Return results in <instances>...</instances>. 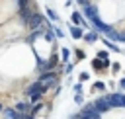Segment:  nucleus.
Listing matches in <instances>:
<instances>
[{
    "instance_id": "obj_12",
    "label": "nucleus",
    "mask_w": 125,
    "mask_h": 119,
    "mask_svg": "<svg viewBox=\"0 0 125 119\" xmlns=\"http://www.w3.org/2000/svg\"><path fill=\"white\" fill-rule=\"evenodd\" d=\"M31 4H33L31 0H18V8H20V10H23V8H29Z\"/></svg>"
},
{
    "instance_id": "obj_8",
    "label": "nucleus",
    "mask_w": 125,
    "mask_h": 119,
    "mask_svg": "<svg viewBox=\"0 0 125 119\" xmlns=\"http://www.w3.org/2000/svg\"><path fill=\"white\" fill-rule=\"evenodd\" d=\"M33 14H35V12L31 10V6H29V8H23V10H20V16L23 18V21H25V23L31 20V16H33Z\"/></svg>"
},
{
    "instance_id": "obj_4",
    "label": "nucleus",
    "mask_w": 125,
    "mask_h": 119,
    "mask_svg": "<svg viewBox=\"0 0 125 119\" xmlns=\"http://www.w3.org/2000/svg\"><path fill=\"white\" fill-rule=\"evenodd\" d=\"M94 105H96V109H98L100 113H104V111H109V109H111V105H109V101L105 99V96H104V98H98V99L94 101Z\"/></svg>"
},
{
    "instance_id": "obj_24",
    "label": "nucleus",
    "mask_w": 125,
    "mask_h": 119,
    "mask_svg": "<svg viewBox=\"0 0 125 119\" xmlns=\"http://www.w3.org/2000/svg\"><path fill=\"white\" fill-rule=\"evenodd\" d=\"M123 107H125V96H123Z\"/></svg>"
},
{
    "instance_id": "obj_18",
    "label": "nucleus",
    "mask_w": 125,
    "mask_h": 119,
    "mask_svg": "<svg viewBox=\"0 0 125 119\" xmlns=\"http://www.w3.org/2000/svg\"><path fill=\"white\" fill-rule=\"evenodd\" d=\"M74 101H76V103H82V101H84V99H82V94H76V98H74Z\"/></svg>"
},
{
    "instance_id": "obj_21",
    "label": "nucleus",
    "mask_w": 125,
    "mask_h": 119,
    "mask_svg": "<svg viewBox=\"0 0 125 119\" xmlns=\"http://www.w3.org/2000/svg\"><path fill=\"white\" fill-rule=\"evenodd\" d=\"M80 80H88V72H82L80 74Z\"/></svg>"
},
{
    "instance_id": "obj_2",
    "label": "nucleus",
    "mask_w": 125,
    "mask_h": 119,
    "mask_svg": "<svg viewBox=\"0 0 125 119\" xmlns=\"http://www.w3.org/2000/svg\"><path fill=\"white\" fill-rule=\"evenodd\" d=\"M43 23H45V18H43L39 12H35V14L31 16V20L27 21V25H29L31 29H39V27H43Z\"/></svg>"
},
{
    "instance_id": "obj_15",
    "label": "nucleus",
    "mask_w": 125,
    "mask_h": 119,
    "mask_svg": "<svg viewBox=\"0 0 125 119\" xmlns=\"http://www.w3.org/2000/svg\"><path fill=\"white\" fill-rule=\"evenodd\" d=\"M98 59L100 60H107V51H100L98 53Z\"/></svg>"
},
{
    "instance_id": "obj_11",
    "label": "nucleus",
    "mask_w": 125,
    "mask_h": 119,
    "mask_svg": "<svg viewBox=\"0 0 125 119\" xmlns=\"http://www.w3.org/2000/svg\"><path fill=\"white\" fill-rule=\"evenodd\" d=\"M72 23H74V25H80V23H82V14H80V12H74V14H72Z\"/></svg>"
},
{
    "instance_id": "obj_19",
    "label": "nucleus",
    "mask_w": 125,
    "mask_h": 119,
    "mask_svg": "<svg viewBox=\"0 0 125 119\" xmlns=\"http://www.w3.org/2000/svg\"><path fill=\"white\" fill-rule=\"evenodd\" d=\"M68 59V49H62V60Z\"/></svg>"
},
{
    "instance_id": "obj_1",
    "label": "nucleus",
    "mask_w": 125,
    "mask_h": 119,
    "mask_svg": "<svg viewBox=\"0 0 125 119\" xmlns=\"http://www.w3.org/2000/svg\"><path fill=\"white\" fill-rule=\"evenodd\" d=\"M45 92H47V86H43L39 80H37V82H33V84L27 88V96H29V101H31V103H37Z\"/></svg>"
},
{
    "instance_id": "obj_16",
    "label": "nucleus",
    "mask_w": 125,
    "mask_h": 119,
    "mask_svg": "<svg viewBox=\"0 0 125 119\" xmlns=\"http://www.w3.org/2000/svg\"><path fill=\"white\" fill-rule=\"evenodd\" d=\"M45 39H47V41H53V31H51V29L45 31Z\"/></svg>"
},
{
    "instance_id": "obj_22",
    "label": "nucleus",
    "mask_w": 125,
    "mask_h": 119,
    "mask_svg": "<svg viewBox=\"0 0 125 119\" xmlns=\"http://www.w3.org/2000/svg\"><path fill=\"white\" fill-rule=\"evenodd\" d=\"M80 4H84V6H88V0H78Z\"/></svg>"
},
{
    "instance_id": "obj_6",
    "label": "nucleus",
    "mask_w": 125,
    "mask_h": 119,
    "mask_svg": "<svg viewBox=\"0 0 125 119\" xmlns=\"http://www.w3.org/2000/svg\"><path fill=\"white\" fill-rule=\"evenodd\" d=\"M31 109H33L31 107V101H18L16 103V111L18 113H27V111L31 113Z\"/></svg>"
},
{
    "instance_id": "obj_14",
    "label": "nucleus",
    "mask_w": 125,
    "mask_h": 119,
    "mask_svg": "<svg viewBox=\"0 0 125 119\" xmlns=\"http://www.w3.org/2000/svg\"><path fill=\"white\" fill-rule=\"evenodd\" d=\"M47 16H49V18H51V20H55V21H57V20H59V16H57V14H55V12H53V10H51V8H49V10H47Z\"/></svg>"
},
{
    "instance_id": "obj_20",
    "label": "nucleus",
    "mask_w": 125,
    "mask_h": 119,
    "mask_svg": "<svg viewBox=\"0 0 125 119\" xmlns=\"http://www.w3.org/2000/svg\"><path fill=\"white\" fill-rule=\"evenodd\" d=\"M80 90H82V84H74V92L80 94Z\"/></svg>"
},
{
    "instance_id": "obj_17",
    "label": "nucleus",
    "mask_w": 125,
    "mask_h": 119,
    "mask_svg": "<svg viewBox=\"0 0 125 119\" xmlns=\"http://www.w3.org/2000/svg\"><path fill=\"white\" fill-rule=\"evenodd\" d=\"M104 88H105V86H104L102 82H96V84H94V90H102V92H104Z\"/></svg>"
},
{
    "instance_id": "obj_5",
    "label": "nucleus",
    "mask_w": 125,
    "mask_h": 119,
    "mask_svg": "<svg viewBox=\"0 0 125 119\" xmlns=\"http://www.w3.org/2000/svg\"><path fill=\"white\" fill-rule=\"evenodd\" d=\"M105 99L109 101L111 107H119V105H123V96H121V94H109V96H105Z\"/></svg>"
},
{
    "instance_id": "obj_9",
    "label": "nucleus",
    "mask_w": 125,
    "mask_h": 119,
    "mask_svg": "<svg viewBox=\"0 0 125 119\" xmlns=\"http://www.w3.org/2000/svg\"><path fill=\"white\" fill-rule=\"evenodd\" d=\"M92 66H94L96 70H102V68H105V66H109V60H100V59H96V60L92 62Z\"/></svg>"
},
{
    "instance_id": "obj_3",
    "label": "nucleus",
    "mask_w": 125,
    "mask_h": 119,
    "mask_svg": "<svg viewBox=\"0 0 125 119\" xmlns=\"http://www.w3.org/2000/svg\"><path fill=\"white\" fill-rule=\"evenodd\" d=\"M39 82L49 88V86H53V84L57 82V74H55V72H43V74L39 76Z\"/></svg>"
},
{
    "instance_id": "obj_10",
    "label": "nucleus",
    "mask_w": 125,
    "mask_h": 119,
    "mask_svg": "<svg viewBox=\"0 0 125 119\" xmlns=\"http://www.w3.org/2000/svg\"><path fill=\"white\" fill-rule=\"evenodd\" d=\"M70 33H72V37H74V39H80V37H82V29H80V27H76V25H72V27H70Z\"/></svg>"
},
{
    "instance_id": "obj_7",
    "label": "nucleus",
    "mask_w": 125,
    "mask_h": 119,
    "mask_svg": "<svg viewBox=\"0 0 125 119\" xmlns=\"http://www.w3.org/2000/svg\"><path fill=\"white\" fill-rule=\"evenodd\" d=\"M86 16H88L92 21H98V10H96V6L88 4V6H86Z\"/></svg>"
},
{
    "instance_id": "obj_23",
    "label": "nucleus",
    "mask_w": 125,
    "mask_h": 119,
    "mask_svg": "<svg viewBox=\"0 0 125 119\" xmlns=\"http://www.w3.org/2000/svg\"><path fill=\"white\" fill-rule=\"evenodd\" d=\"M121 86H123V88H125V78H123V80H121Z\"/></svg>"
},
{
    "instance_id": "obj_13",
    "label": "nucleus",
    "mask_w": 125,
    "mask_h": 119,
    "mask_svg": "<svg viewBox=\"0 0 125 119\" xmlns=\"http://www.w3.org/2000/svg\"><path fill=\"white\" fill-rule=\"evenodd\" d=\"M96 39H98V35H96V33H88V35H86V41H88V43H94Z\"/></svg>"
}]
</instances>
